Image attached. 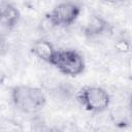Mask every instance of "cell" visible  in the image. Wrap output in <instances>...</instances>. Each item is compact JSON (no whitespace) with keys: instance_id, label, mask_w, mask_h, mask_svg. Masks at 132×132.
Masks as SVG:
<instances>
[{"instance_id":"1","label":"cell","mask_w":132,"mask_h":132,"mask_svg":"<svg viewBox=\"0 0 132 132\" xmlns=\"http://www.w3.org/2000/svg\"><path fill=\"white\" fill-rule=\"evenodd\" d=\"M11 102L22 112L35 113L46 104V95L42 89L28 85H18L11 89Z\"/></svg>"},{"instance_id":"2","label":"cell","mask_w":132,"mask_h":132,"mask_svg":"<svg viewBox=\"0 0 132 132\" xmlns=\"http://www.w3.org/2000/svg\"><path fill=\"white\" fill-rule=\"evenodd\" d=\"M76 100L87 110L91 112H102L109 108V93L98 86H85L76 94Z\"/></svg>"},{"instance_id":"3","label":"cell","mask_w":132,"mask_h":132,"mask_svg":"<svg viewBox=\"0 0 132 132\" xmlns=\"http://www.w3.org/2000/svg\"><path fill=\"white\" fill-rule=\"evenodd\" d=\"M80 12L81 5L78 2L64 1L55 5L45 14V19L53 27L66 28L77 20Z\"/></svg>"},{"instance_id":"4","label":"cell","mask_w":132,"mask_h":132,"mask_svg":"<svg viewBox=\"0 0 132 132\" xmlns=\"http://www.w3.org/2000/svg\"><path fill=\"white\" fill-rule=\"evenodd\" d=\"M61 73L67 76H78L86 68L84 57L75 50H58L52 64Z\"/></svg>"},{"instance_id":"5","label":"cell","mask_w":132,"mask_h":132,"mask_svg":"<svg viewBox=\"0 0 132 132\" xmlns=\"http://www.w3.org/2000/svg\"><path fill=\"white\" fill-rule=\"evenodd\" d=\"M111 30V25L107 20L98 14L91 15L82 27V33L87 38L100 37Z\"/></svg>"},{"instance_id":"6","label":"cell","mask_w":132,"mask_h":132,"mask_svg":"<svg viewBox=\"0 0 132 132\" xmlns=\"http://www.w3.org/2000/svg\"><path fill=\"white\" fill-rule=\"evenodd\" d=\"M21 20L19 8L7 1H0V26L6 30L14 29Z\"/></svg>"},{"instance_id":"7","label":"cell","mask_w":132,"mask_h":132,"mask_svg":"<svg viewBox=\"0 0 132 132\" xmlns=\"http://www.w3.org/2000/svg\"><path fill=\"white\" fill-rule=\"evenodd\" d=\"M30 51L37 59L52 65L58 50L47 39L40 38V39L35 40L32 43Z\"/></svg>"},{"instance_id":"8","label":"cell","mask_w":132,"mask_h":132,"mask_svg":"<svg viewBox=\"0 0 132 132\" xmlns=\"http://www.w3.org/2000/svg\"><path fill=\"white\" fill-rule=\"evenodd\" d=\"M109 119L116 128L125 129L130 126L129 111L125 108V106L119 105L111 108L109 110Z\"/></svg>"},{"instance_id":"9","label":"cell","mask_w":132,"mask_h":132,"mask_svg":"<svg viewBox=\"0 0 132 132\" xmlns=\"http://www.w3.org/2000/svg\"><path fill=\"white\" fill-rule=\"evenodd\" d=\"M0 132H24L22 125L13 120H4L0 124Z\"/></svg>"},{"instance_id":"10","label":"cell","mask_w":132,"mask_h":132,"mask_svg":"<svg viewBox=\"0 0 132 132\" xmlns=\"http://www.w3.org/2000/svg\"><path fill=\"white\" fill-rule=\"evenodd\" d=\"M114 48L119 53L126 54L130 51V41L125 38H120L117 40V42L114 44Z\"/></svg>"},{"instance_id":"11","label":"cell","mask_w":132,"mask_h":132,"mask_svg":"<svg viewBox=\"0 0 132 132\" xmlns=\"http://www.w3.org/2000/svg\"><path fill=\"white\" fill-rule=\"evenodd\" d=\"M6 77H7L6 72H5V71H4L2 68H0V86H2V85L5 82Z\"/></svg>"},{"instance_id":"12","label":"cell","mask_w":132,"mask_h":132,"mask_svg":"<svg viewBox=\"0 0 132 132\" xmlns=\"http://www.w3.org/2000/svg\"><path fill=\"white\" fill-rule=\"evenodd\" d=\"M53 132H68V131H62V130H55Z\"/></svg>"}]
</instances>
